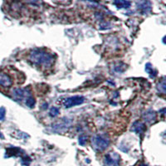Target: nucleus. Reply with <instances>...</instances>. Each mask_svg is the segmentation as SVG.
<instances>
[{
	"label": "nucleus",
	"instance_id": "412c9836",
	"mask_svg": "<svg viewBox=\"0 0 166 166\" xmlns=\"http://www.w3.org/2000/svg\"><path fill=\"white\" fill-rule=\"evenodd\" d=\"M140 166H148V165H144V164H143V165H141Z\"/></svg>",
	"mask_w": 166,
	"mask_h": 166
},
{
	"label": "nucleus",
	"instance_id": "9b49d317",
	"mask_svg": "<svg viewBox=\"0 0 166 166\" xmlns=\"http://www.w3.org/2000/svg\"><path fill=\"white\" fill-rule=\"evenodd\" d=\"M113 4L116 5L118 8H129L131 3L129 1H123V0H118L113 2Z\"/></svg>",
	"mask_w": 166,
	"mask_h": 166
},
{
	"label": "nucleus",
	"instance_id": "f3484780",
	"mask_svg": "<svg viewBox=\"0 0 166 166\" xmlns=\"http://www.w3.org/2000/svg\"><path fill=\"white\" fill-rule=\"evenodd\" d=\"M6 116V110L3 106L0 107V121H3Z\"/></svg>",
	"mask_w": 166,
	"mask_h": 166
},
{
	"label": "nucleus",
	"instance_id": "f8f14e48",
	"mask_svg": "<svg viewBox=\"0 0 166 166\" xmlns=\"http://www.w3.org/2000/svg\"><path fill=\"white\" fill-rule=\"evenodd\" d=\"M145 72L150 76L151 78H154L157 76V72L153 69V67H152V65L150 63L145 64Z\"/></svg>",
	"mask_w": 166,
	"mask_h": 166
},
{
	"label": "nucleus",
	"instance_id": "aec40b11",
	"mask_svg": "<svg viewBox=\"0 0 166 166\" xmlns=\"http://www.w3.org/2000/svg\"><path fill=\"white\" fill-rule=\"evenodd\" d=\"M43 109H46V108H48V103H45V104L43 105Z\"/></svg>",
	"mask_w": 166,
	"mask_h": 166
},
{
	"label": "nucleus",
	"instance_id": "39448f33",
	"mask_svg": "<svg viewBox=\"0 0 166 166\" xmlns=\"http://www.w3.org/2000/svg\"><path fill=\"white\" fill-rule=\"evenodd\" d=\"M85 101V97L82 96H74L68 97L64 101V106L65 108H72L76 105H81Z\"/></svg>",
	"mask_w": 166,
	"mask_h": 166
},
{
	"label": "nucleus",
	"instance_id": "4be33fe9",
	"mask_svg": "<svg viewBox=\"0 0 166 166\" xmlns=\"http://www.w3.org/2000/svg\"><path fill=\"white\" fill-rule=\"evenodd\" d=\"M1 136H2V135H1V133H0V137H1Z\"/></svg>",
	"mask_w": 166,
	"mask_h": 166
},
{
	"label": "nucleus",
	"instance_id": "9d476101",
	"mask_svg": "<svg viewBox=\"0 0 166 166\" xmlns=\"http://www.w3.org/2000/svg\"><path fill=\"white\" fill-rule=\"evenodd\" d=\"M71 125V121H64L62 120L61 122H58L56 125H53V128L56 129L57 131H62V130H65L68 129V127H69Z\"/></svg>",
	"mask_w": 166,
	"mask_h": 166
},
{
	"label": "nucleus",
	"instance_id": "423d86ee",
	"mask_svg": "<svg viewBox=\"0 0 166 166\" xmlns=\"http://www.w3.org/2000/svg\"><path fill=\"white\" fill-rule=\"evenodd\" d=\"M0 86L4 88H9L12 86V77L5 72H0Z\"/></svg>",
	"mask_w": 166,
	"mask_h": 166
},
{
	"label": "nucleus",
	"instance_id": "4468645a",
	"mask_svg": "<svg viewBox=\"0 0 166 166\" xmlns=\"http://www.w3.org/2000/svg\"><path fill=\"white\" fill-rule=\"evenodd\" d=\"M24 104L26 105V106H28V108H33L34 105L36 104V101L33 97V96L32 95L30 96H28V98L25 100Z\"/></svg>",
	"mask_w": 166,
	"mask_h": 166
},
{
	"label": "nucleus",
	"instance_id": "1a4fd4ad",
	"mask_svg": "<svg viewBox=\"0 0 166 166\" xmlns=\"http://www.w3.org/2000/svg\"><path fill=\"white\" fill-rule=\"evenodd\" d=\"M143 119L145 120V121H146L148 123H151L154 121L156 119V113L154 111H146L143 115Z\"/></svg>",
	"mask_w": 166,
	"mask_h": 166
},
{
	"label": "nucleus",
	"instance_id": "f03ea898",
	"mask_svg": "<svg viewBox=\"0 0 166 166\" xmlns=\"http://www.w3.org/2000/svg\"><path fill=\"white\" fill-rule=\"evenodd\" d=\"M110 145V139L106 135H96L92 138V145L96 151H104Z\"/></svg>",
	"mask_w": 166,
	"mask_h": 166
},
{
	"label": "nucleus",
	"instance_id": "6e6552de",
	"mask_svg": "<svg viewBox=\"0 0 166 166\" xmlns=\"http://www.w3.org/2000/svg\"><path fill=\"white\" fill-rule=\"evenodd\" d=\"M132 130L135 133H137V134H142L146 130V126L143 122L140 121H137L133 124Z\"/></svg>",
	"mask_w": 166,
	"mask_h": 166
},
{
	"label": "nucleus",
	"instance_id": "6ab92c4d",
	"mask_svg": "<svg viewBox=\"0 0 166 166\" xmlns=\"http://www.w3.org/2000/svg\"><path fill=\"white\" fill-rule=\"evenodd\" d=\"M165 108H163L162 110H161V114H162V116H165Z\"/></svg>",
	"mask_w": 166,
	"mask_h": 166
},
{
	"label": "nucleus",
	"instance_id": "20e7f679",
	"mask_svg": "<svg viewBox=\"0 0 166 166\" xmlns=\"http://www.w3.org/2000/svg\"><path fill=\"white\" fill-rule=\"evenodd\" d=\"M121 157L116 152H110L105 155L103 159L104 166H120Z\"/></svg>",
	"mask_w": 166,
	"mask_h": 166
},
{
	"label": "nucleus",
	"instance_id": "0eeeda50",
	"mask_svg": "<svg viewBox=\"0 0 166 166\" xmlns=\"http://www.w3.org/2000/svg\"><path fill=\"white\" fill-rule=\"evenodd\" d=\"M137 8L143 13L145 14L151 11V3L149 1H141L137 3Z\"/></svg>",
	"mask_w": 166,
	"mask_h": 166
},
{
	"label": "nucleus",
	"instance_id": "a211bd4d",
	"mask_svg": "<svg viewBox=\"0 0 166 166\" xmlns=\"http://www.w3.org/2000/svg\"><path fill=\"white\" fill-rule=\"evenodd\" d=\"M86 140H87V137H86V135H82L79 137V141H78V142H79V144H80L81 145L84 146V145H86Z\"/></svg>",
	"mask_w": 166,
	"mask_h": 166
},
{
	"label": "nucleus",
	"instance_id": "ddd939ff",
	"mask_svg": "<svg viewBox=\"0 0 166 166\" xmlns=\"http://www.w3.org/2000/svg\"><path fill=\"white\" fill-rule=\"evenodd\" d=\"M157 90H158L159 92L161 93V94H163V95L165 94L166 84H165V77H163L160 82L158 83V85H157Z\"/></svg>",
	"mask_w": 166,
	"mask_h": 166
},
{
	"label": "nucleus",
	"instance_id": "dca6fc26",
	"mask_svg": "<svg viewBox=\"0 0 166 166\" xmlns=\"http://www.w3.org/2000/svg\"><path fill=\"white\" fill-rule=\"evenodd\" d=\"M21 163L22 165H23L25 166H28L31 163V159L28 156H25V157H23L22 160H21Z\"/></svg>",
	"mask_w": 166,
	"mask_h": 166
},
{
	"label": "nucleus",
	"instance_id": "7ed1b4c3",
	"mask_svg": "<svg viewBox=\"0 0 166 166\" xmlns=\"http://www.w3.org/2000/svg\"><path fill=\"white\" fill-rule=\"evenodd\" d=\"M32 95L31 91L27 88H16L12 92V98L18 102H24L25 100Z\"/></svg>",
	"mask_w": 166,
	"mask_h": 166
},
{
	"label": "nucleus",
	"instance_id": "f257e3e1",
	"mask_svg": "<svg viewBox=\"0 0 166 166\" xmlns=\"http://www.w3.org/2000/svg\"><path fill=\"white\" fill-rule=\"evenodd\" d=\"M28 59L30 62L33 63V65L43 68L52 67L55 62L53 55L47 50L43 48H35L29 52Z\"/></svg>",
	"mask_w": 166,
	"mask_h": 166
},
{
	"label": "nucleus",
	"instance_id": "2eb2a0df",
	"mask_svg": "<svg viewBox=\"0 0 166 166\" xmlns=\"http://www.w3.org/2000/svg\"><path fill=\"white\" fill-rule=\"evenodd\" d=\"M59 113H60V111H59L58 108H56V107H52L51 110H50L49 116L51 117H56V116L59 115Z\"/></svg>",
	"mask_w": 166,
	"mask_h": 166
}]
</instances>
